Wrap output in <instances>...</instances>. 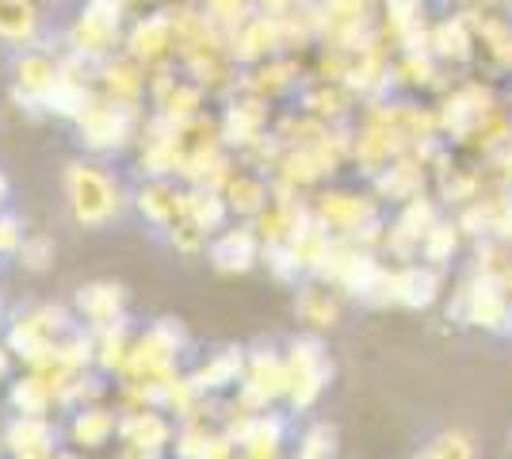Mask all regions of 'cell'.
Segmentation results:
<instances>
[{
    "instance_id": "1",
    "label": "cell",
    "mask_w": 512,
    "mask_h": 459,
    "mask_svg": "<svg viewBox=\"0 0 512 459\" xmlns=\"http://www.w3.org/2000/svg\"><path fill=\"white\" fill-rule=\"evenodd\" d=\"M65 199H69V215L92 230L115 222L127 207L119 180L100 161H73L65 169Z\"/></svg>"
},
{
    "instance_id": "2",
    "label": "cell",
    "mask_w": 512,
    "mask_h": 459,
    "mask_svg": "<svg viewBox=\"0 0 512 459\" xmlns=\"http://www.w3.org/2000/svg\"><path fill=\"white\" fill-rule=\"evenodd\" d=\"M119 16H123L119 0H88L85 16L73 27V46L81 54H104V50H111L115 31H119Z\"/></svg>"
},
{
    "instance_id": "3",
    "label": "cell",
    "mask_w": 512,
    "mask_h": 459,
    "mask_svg": "<svg viewBox=\"0 0 512 459\" xmlns=\"http://www.w3.org/2000/svg\"><path fill=\"white\" fill-rule=\"evenodd\" d=\"M77 119H81V138H88V146L96 153L119 150L130 134L123 104H92V108H85Z\"/></svg>"
},
{
    "instance_id": "4",
    "label": "cell",
    "mask_w": 512,
    "mask_h": 459,
    "mask_svg": "<svg viewBox=\"0 0 512 459\" xmlns=\"http://www.w3.org/2000/svg\"><path fill=\"white\" fill-rule=\"evenodd\" d=\"M43 31L39 0H0V39L12 46H31Z\"/></svg>"
},
{
    "instance_id": "5",
    "label": "cell",
    "mask_w": 512,
    "mask_h": 459,
    "mask_svg": "<svg viewBox=\"0 0 512 459\" xmlns=\"http://www.w3.org/2000/svg\"><path fill=\"white\" fill-rule=\"evenodd\" d=\"M123 287L119 284H88L77 291V306H81V314H85L92 326H111L115 318H119V310H123Z\"/></svg>"
},
{
    "instance_id": "6",
    "label": "cell",
    "mask_w": 512,
    "mask_h": 459,
    "mask_svg": "<svg viewBox=\"0 0 512 459\" xmlns=\"http://www.w3.org/2000/svg\"><path fill=\"white\" fill-rule=\"evenodd\" d=\"M417 459H478V440H474L470 429L451 425V429L432 433V437L421 444Z\"/></svg>"
},
{
    "instance_id": "7",
    "label": "cell",
    "mask_w": 512,
    "mask_h": 459,
    "mask_svg": "<svg viewBox=\"0 0 512 459\" xmlns=\"http://www.w3.org/2000/svg\"><path fill=\"white\" fill-rule=\"evenodd\" d=\"M58 77H62V69L54 66L46 54H23L20 62H16V85L23 88V92H31V96H39V100H46L50 92H54V85H58Z\"/></svg>"
},
{
    "instance_id": "8",
    "label": "cell",
    "mask_w": 512,
    "mask_h": 459,
    "mask_svg": "<svg viewBox=\"0 0 512 459\" xmlns=\"http://www.w3.org/2000/svg\"><path fill=\"white\" fill-rule=\"evenodd\" d=\"M119 429V421L107 414V410H81L77 421H73V440L81 448H100L111 440V433Z\"/></svg>"
},
{
    "instance_id": "9",
    "label": "cell",
    "mask_w": 512,
    "mask_h": 459,
    "mask_svg": "<svg viewBox=\"0 0 512 459\" xmlns=\"http://www.w3.org/2000/svg\"><path fill=\"white\" fill-rule=\"evenodd\" d=\"M436 276L428 268H406L398 280H394V299H402L409 306H425L436 299Z\"/></svg>"
},
{
    "instance_id": "10",
    "label": "cell",
    "mask_w": 512,
    "mask_h": 459,
    "mask_svg": "<svg viewBox=\"0 0 512 459\" xmlns=\"http://www.w3.org/2000/svg\"><path fill=\"white\" fill-rule=\"evenodd\" d=\"M505 318H509V306H505L497 287H474L470 291V322L497 329Z\"/></svg>"
},
{
    "instance_id": "11",
    "label": "cell",
    "mask_w": 512,
    "mask_h": 459,
    "mask_svg": "<svg viewBox=\"0 0 512 459\" xmlns=\"http://www.w3.org/2000/svg\"><path fill=\"white\" fill-rule=\"evenodd\" d=\"M256 257V241L253 234H226V238L214 245V264L218 268H226V272H234V268H249Z\"/></svg>"
},
{
    "instance_id": "12",
    "label": "cell",
    "mask_w": 512,
    "mask_h": 459,
    "mask_svg": "<svg viewBox=\"0 0 512 459\" xmlns=\"http://www.w3.org/2000/svg\"><path fill=\"white\" fill-rule=\"evenodd\" d=\"M169 20L165 16H153L150 23H142L138 31H134V39H130V54L134 58H157V54H165V46H169Z\"/></svg>"
},
{
    "instance_id": "13",
    "label": "cell",
    "mask_w": 512,
    "mask_h": 459,
    "mask_svg": "<svg viewBox=\"0 0 512 459\" xmlns=\"http://www.w3.org/2000/svg\"><path fill=\"white\" fill-rule=\"evenodd\" d=\"M127 429H138V437H130V448H150V452H157V448H165V440H169V425L157 414H146V410L130 417Z\"/></svg>"
},
{
    "instance_id": "14",
    "label": "cell",
    "mask_w": 512,
    "mask_h": 459,
    "mask_svg": "<svg viewBox=\"0 0 512 459\" xmlns=\"http://www.w3.org/2000/svg\"><path fill=\"white\" fill-rule=\"evenodd\" d=\"M46 402H50V391H46L39 379H20L16 391H12V406H16L23 417H43Z\"/></svg>"
},
{
    "instance_id": "15",
    "label": "cell",
    "mask_w": 512,
    "mask_h": 459,
    "mask_svg": "<svg viewBox=\"0 0 512 459\" xmlns=\"http://www.w3.org/2000/svg\"><path fill=\"white\" fill-rule=\"evenodd\" d=\"M237 372H241V349H226V356H218L207 372L195 375V383L199 387H226L237 379Z\"/></svg>"
},
{
    "instance_id": "16",
    "label": "cell",
    "mask_w": 512,
    "mask_h": 459,
    "mask_svg": "<svg viewBox=\"0 0 512 459\" xmlns=\"http://www.w3.org/2000/svg\"><path fill=\"white\" fill-rule=\"evenodd\" d=\"M299 310H302V318L314 322V326H333V318H337V303H333L325 291H302Z\"/></svg>"
},
{
    "instance_id": "17",
    "label": "cell",
    "mask_w": 512,
    "mask_h": 459,
    "mask_svg": "<svg viewBox=\"0 0 512 459\" xmlns=\"http://www.w3.org/2000/svg\"><path fill=\"white\" fill-rule=\"evenodd\" d=\"M333 440H337V433L329 429V425H314L310 433H306V448H302V459H329L333 456Z\"/></svg>"
},
{
    "instance_id": "18",
    "label": "cell",
    "mask_w": 512,
    "mask_h": 459,
    "mask_svg": "<svg viewBox=\"0 0 512 459\" xmlns=\"http://www.w3.org/2000/svg\"><path fill=\"white\" fill-rule=\"evenodd\" d=\"M4 375H8V349L0 345V379H4Z\"/></svg>"
},
{
    "instance_id": "19",
    "label": "cell",
    "mask_w": 512,
    "mask_h": 459,
    "mask_svg": "<svg viewBox=\"0 0 512 459\" xmlns=\"http://www.w3.org/2000/svg\"><path fill=\"white\" fill-rule=\"evenodd\" d=\"M268 8H283V4H291V0H264Z\"/></svg>"
},
{
    "instance_id": "20",
    "label": "cell",
    "mask_w": 512,
    "mask_h": 459,
    "mask_svg": "<svg viewBox=\"0 0 512 459\" xmlns=\"http://www.w3.org/2000/svg\"><path fill=\"white\" fill-rule=\"evenodd\" d=\"M8 196V180H4V176H0V199Z\"/></svg>"
},
{
    "instance_id": "21",
    "label": "cell",
    "mask_w": 512,
    "mask_h": 459,
    "mask_svg": "<svg viewBox=\"0 0 512 459\" xmlns=\"http://www.w3.org/2000/svg\"><path fill=\"white\" fill-rule=\"evenodd\" d=\"M58 4H65V0H58Z\"/></svg>"
},
{
    "instance_id": "22",
    "label": "cell",
    "mask_w": 512,
    "mask_h": 459,
    "mask_svg": "<svg viewBox=\"0 0 512 459\" xmlns=\"http://www.w3.org/2000/svg\"><path fill=\"white\" fill-rule=\"evenodd\" d=\"M299 459H302V456H299Z\"/></svg>"
}]
</instances>
